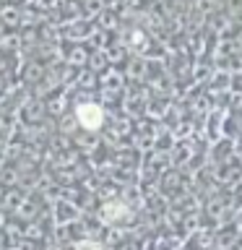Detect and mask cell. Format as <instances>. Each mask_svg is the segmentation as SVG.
Returning a JSON list of instances; mask_svg holds the SVG:
<instances>
[{"instance_id":"cell-1","label":"cell","mask_w":242,"mask_h":250,"mask_svg":"<svg viewBox=\"0 0 242 250\" xmlns=\"http://www.w3.org/2000/svg\"><path fill=\"white\" fill-rule=\"evenodd\" d=\"M101 117H104V115H101V109L97 104H81V107H78V120H81V125H83V128H89V130L99 128Z\"/></svg>"},{"instance_id":"cell-2","label":"cell","mask_w":242,"mask_h":250,"mask_svg":"<svg viewBox=\"0 0 242 250\" xmlns=\"http://www.w3.org/2000/svg\"><path fill=\"white\" fill-rule=\"evenodd\" d=\"M78 250H101L99 245H91V242H83V245H78Z\"/></svg>"}]
</instances>
